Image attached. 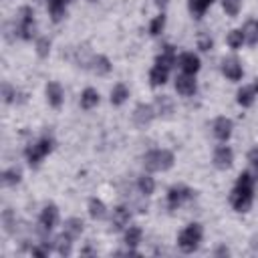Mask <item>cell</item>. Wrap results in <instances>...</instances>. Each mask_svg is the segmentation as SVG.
Returning <instances> with one entry per match:
<instances>
[{
    "mask_svg": "<svg viewBox=\"0 0 258 258\" xmlns=\"http://www.w3.org/2000/svg\"><path fill=\"white\" fill-rule=\"evenodd\" d=\"M252 194H254V177L250 171H242L238 177V183L230 196V202L236 212H248L252 206Z\"/></svg>",
    "mask_w": 258,
    "mask_h": 258,
    "instance_id": "6da1fadb",
    "label": "cell"
},
{
    "mask_svg": "<svg viewBox=\"0 0 258 258\" xmlns=\"http://www.w3.org/2000/svg\"><path fill=\"white\" fill-rule=\"evenodd\" d=\"M143 163L149 171H165L173 165V153L167 149H153L143 157Z\"/></svg>",
    "mask_w": 258,
    "mask_h": 258,
    "instance_id": "7a4b0ae2",
    "label": "cell"
},
{
    "mask_svg": "<svg viewBox=\"0 0 258 258\" xmlns=\"http://www.w3.org/2000/svg\"><path fill=\"white\" fill-rule=\"evenodd\" d=\"M200 242H202V226H200V224H189L187 228L181 230V234H179V238H177L179 250L185 252V254L198 250Z\"/></svg>",
    "mask_w": 258,
    "mask_h": 258,
    "instance_id": "3957f363",
    "label": "cell"
},
{
    "mask_svg": "<svg viewBox=\"0 0 258 258\" xmlns=\"http://www.w3.org/2000/svg\"><path fill=\"white\" fill-rule=\"evenodd\" d=\"M50 149H52V139H48V137L38 139L34 145H30V147L26 149V159H28V163H30V165H38V163L42 161V157L50 153Z\"/></svg>",
    "mask_w": 258,
    "mask_h": 258,
    "instance_id": "277c9868",
    "label": "cell"
},
{
    "mask_svg": "<svg viewBox=\"0 0 258 258\" xmlns=\"http://www.w3.org/2000/svg\"><path fill=\"white\" fill-rule=\"evenodd\" d=\"M18 32L22 38H32L34 36V12L32 8L24 6L20 8V22H18Z\"/></svg>",
    "mask_w": 258,
    "mask_h": 258,
    "instance_id": "5b68a950",
    "label": "cell"
},
{
    "mask_svg": "<svg viewBox=\"0 0 258 258\" xmlns=\"http://www.w3.org/2000/svg\"><path fill=\"white\" fill-rule=\"evenodd\" d=\"M153 115H155V109H153L151 105L141 103V105H137L135 111H133V121H135L137 127H147V125L153 121Z\"/></svg>",
    "mask_w": 258,
    "mask_h": 258,
    "instance_id": "8992f818",
    "label": "cell"
},
{
    "mask_svg": "<svg viewBox=\"0 0 258 258\" xmlns=\"http://www.w3.org/2000/svg\"><path fill=\"white\" fill-rule=\"evenodd\" d=\"M187 198H191V189L183 187V185H173L169 191H167V204L171 210H175L177 206H181Z\"/></svg>",
    "mask_w": 258,
    "mask_h": 258,
    "instance_id": "52a82bcc",
    "label": "cell"
},
{
    "mask_svg": "<svg viewBox=\"0 0 258 258\" xmlns=\"http://www.w3.org/2000/svg\"><path fill=\"white\" fill-rule=\"evenodd\" d=\"M232 159H234V153L228 145H220L216 151H214V165L218 169H228L232 165Z\"/></svg>",
    "mask_w": 258,
    "mask_h": 258,
    "instance_id": "ba28073f",
    "label": "cell"
},
{
    "mask_svg": "<svg viewBox=\"0 0 258 258\" xmlns=\"http://www.w3.org/2000/svg\"><path fill=\"white\" fill-rule=\"evenodd\" d=\"M222 73H224L230 81H238V79H242V64H240V60L234 58V56L224 58V60H222Z\"/></svg>",
    "mask_w": 258,
    "mask_h": 258,
    "instance_id": "9c48e42d",
    "label": "cell"
},
{
    "mask_svg": "<svg viewBox=\"0 0 258 258\" xmlns=\"http://www.w3.org/2000/svg\"><path fill=\"white\" fill-rule=\"evenodd\" d=\"M56 220H58V210H56L54 204H48V206L42 210V214H40V228H42L44 232H50V230L54 228Z\"/></svg>",
    "mask_w": 258,
    "mask_h": 258,
    "instance_id": "30bf717a",
    "label": "cell"
},
{
    "mask_svg": "<svg viewBox=\"0 0 258 258\" xmlns=\"http://www.w3.org/2000/svg\"><path fill=\"white\" fill-rule=\"evenodd\" d=\"M175 91L183 97H189L196 93V81H194V75H179L175 79Z\"/></svg>",
    "mask_w": 258,
    "mask_h": 258,
    "instance_id": "8fae6325",
    "label": "cell"
},
{
    "mask_svg": "<svg viewBox=\"0 0 258 258\" xmlns=\"http://www.w3.org/2000/svg\"><path fill=\"white\" fill-rule=\"evenodd\" d=\"M212 129H214V135H216V139H220V141H226V139L232 135V121H230V119H226V117H218V119L214 121Z\"/></svg>",
    "mask_w": 258,
    "mask_h": 258,
    "instance_id": "7c38bea8",
    "label": "cell"
},
{
    "mask_svg": "<svg viewBox=\"0 0 258 258\" xmlns=\"http://www.w3.org/2000/svg\"><path fill=\"white\" fill-rule=\"evenodd\" d=\"M179 67L185 75H196L200 71V58L194 52H183L179 56Z\"/></svg>",
    "mask_w": 258,
    "mask_h": 258,
    "instance_id": "4fadbf2b",
    "label": "cell"
},
{
    "mask_svg": "<svg viewBox=\"0 0 258 258\" xmlns=\"http://www.w3.org/2000/svg\"><path fill=\"white\" fill-rule=\"evenodd\" d=\"M153 109H155V113H159V115H163V117H169V115L173 113V101H171V97H167V95L155 97Z\"/></svg>",
    "mask_w": 258,
    "mask_h": 258,
    "instance_id": "5bb4252c",
    "label": "cell"
},
{
    "mask_svg": "<svg viewBox=\"0 0 258 258\" xmlns=\"http://www.w3.org/2000/svg\"><path fill=\"white\" fill-rule=\"evenodd\" d=\"M89 67H91V71H93L95 75H107V73L111 71V62H109V58L103 56V54L93 56L91 62H89Z\"/></svg>",
    "mask_w": 258,
    "mask_h": 258,
    "instance_id": "9a60e30c",
    "label": "cell"
},
{
    "mask_svg": "<svg viewBox=\"0 0 258 258\" xmlns=\"http://www.w3.org/2000/svg\"><path fill=\"white\" fill-rule=\"evenodd\" d=\"M46 99H48V103L52 107H60V103H62V89H60L58 83L52 81V83L46 85Z\"/></svg>",
    "mask_w": 258,
    "mask_h": 258,
    "instance_id": "2e32d148",
    "label": "cell"
},
{
    "mask_svg": "<svg viewBox=\"0 0 258 258\" xmlns=\"http://www.w3.org/2000/svg\"><path fill=\"white\" fill-rule=\"evenodd\" d=\"M129 218H131V212L125 208V206H119L113 210V228L115 230H121L123 226L129 224Z\"/></svg>",
    "mask_w": 258,
    "mask_h": 258,
    "instance_id": "e0dca14e",
    "label": "cell"
},
{
    "mask_svg": "<svg viewBox=\"0 0 258 258\" xmlns=\"http://www.w3.org/2000/svg\"><path fill=\"white\" fill-rule=\"evenodd\" d=\"M155 64H161V67H165V69H171V67L175 64V50H173L171 44H167V46L161 50V54L157 56Z\"/></svg>",
    "mask_w": 258,
    "mask_h": 258,
    "instance_id": "ac0fdd59",
    "label": "cell"
},
{
    "mask_svg": "<svg viewBox=\"0 0 258 258\" xmlns=\"http://www.w3.org/2000/svg\"><path fill=\"white\" fill-rule=\"evenodd\" d=\"M167 73H169V69H165V67H161V64H155V67L151 69V73H149V83H151L153 87L163 85V83L167 81Z\"/></svg>",
    "mask_w": 258,
    "mask_h": 258,
    "instance_id": "d6986e66",
    "label": "cell"
},
{
    "mask_svg": "<svg viewBox=\"0 0 258 258\" xmlns=\"http://www.w3.org/2000/svg\"><path fill=\"white\" fill-rule=\"evenodd\" d=\"M67 2L69 0H48V10H50V16H52L54 22L62 20V16L67 14V8H64Z\"/></svg>",
    "mask_w": 258,
    "mask_h": 258,
    "instance_id": "ffe728a7",
    "label": "cell"
},
{
    "mask_svg": "<svg viewBox=\"0 0 258 258\" xmlns=\"http://www.w3.org/2000/svg\"><path fill=\"white\" fill-rule=\"evenodd\" d=\"M89 214H91L93 220H103L107 216V208L101 200L93 198V200H89Z\"/></svg>",
    "mask_w": 258,
    "mask_h": 258,
    "instance_id": "44dd1931",
    "label": "cell"
},
{
    "mask_svg": "<svg viewBox=\"0 0 258 258\" xmlns=\"http://www.w3.org/2000/svg\"><path fill=\"white\" fill-rule=\"evenodd\" d=\"M83 232V220L81 218H69L64 222V234L71 238H79Z\"/></svg>",
    "mask_w": 258,
    "mask_h": 258,
    "instance_id": "7402d4cb",
    "label": "cell"
},
{
    "mask_svg": "<svg viewBox=\"0 0 258 258\" xmlns=\"http://www.w3.org/2000/svg\"><path fill=\"white\" fill-rule=\"evenodd\" d=\"M99 103V93L95 89H85L81 95V107L83 109H93Z\"/></svg>",
    "mask_w": 258,
    "mask_h": 258,
    "instance_id": "603a6c76",
    "label": "cell"
},
{
    "mask_svg": "<svg viewBox=\"0 0 258 258\" xmlns=\"http://www.w3.org/2000/svg\"><path fill=\"white\" fill-rule=\"evenodd\" d=\"M127 97H129V89H127L123 83H119V85L113 87V91H111V103H113V105H121V103H125Z\"/></svg>",
    "mask_w": 258,
    "mask_h": 258,
    "instance_id": "cb8c5ba5",
    "label": "cell"
},
{
    "mask_svg": "<svg viewBox=\"0 0 258 258\" xmlns=\"http://www.w3.org/2000/svg\"><path fill=\"white\" fill-rule=\"evenodd\" d=\"M242 32H244V40L248 44H256L258 42V24H256V20L246 22V26H244Z\"/></svg>",
    "mask_w": 258,
    "mask_h": 258,
    "instance_id": "d4e9b609",
    "label": "cell"
},
{
    "mask_svg": "<svg viewBox=\"0 0 258 258\" xmlns=\"http://www.w3.org/2000/svg\"><path fill=\"white\" fill-rule=\"evenodd\" d=\"M236 101H238L242 107H250V105L254 103V89L242 87V89L238 91V95H236Z\"/></svg>",
    "mask_w": 258,
    "mask_h": 258,
    "instance_id": "484cf974",
    "label": "cell"
},
{
    "mask_svg": "<svg viewBox=\"0 0 258 258\" xmlns=\"http://www.w3.org/2000/svg\"><path fill=\"white\" fill-rule=\"evenodd\" d=\"M139 242H141V230H139L137 226H131V228L125 232V244H127L129 248H135Z\"/></svg>",
    "mask_w": 258,
    "mask_h": 258,
    "instance_id": "4316f807",
    "label": "cell"
},
{
    "mask_svg": "<svg viewBox=\"0 0 258 258\" xmlns=\"http://www.w3.org/2000/svg\"><path fill=\"white\" fill-rule=\"evenodd\" d=\"M137 185H139V191H141L143 196H149V194H153V189H155V181H153L151 175H141L139 181H137Z\"/></svg>",
    "mask_w": 258,
    "mask_h": 258,
    "instance_id": "83f0119b",
    "label": "cell"
},
{
    "mask_svg": "<svg viewBox=\"0 0 258 258\" xmlns=\"http://www.w3.org/2000/svg\"><path fill=\"white\" fill-rule=\"evenodd\" d=\"M212 2H214V0H189V10H191V14H194L196 18H200Z\"/></svg>",
    "mask_w": 258,
    "mask_h": 258,
    "instance_id": "f1b7e54d",
    "label": "cell"
},
{
    "mask_svg": "<svg viewBox=\"0 0 258 258\" xmlns=\"http://www.w3.org/2000/svg\"><path fill=\"white\" fill-rule=\"evenodd\" d=\"M71 236H67V234H62V236H58L56 238V252L60 254V256H69L71 254Z\"/></svg>",
    "mask_w": 258,
    "mask_h": 258,
    "instance_id": "f546056e",
    "label": "cell"
},
{
    "mask_svg": "<svg viewBox=\"0 0 258 258\" xmlns=\"http://www.w3.org/2000/svg\"><path fill=\"white\" fill-rule=\"evenodd\" d=\"M2 181H4V185H16L20 181V169H16V167L6 169L2 173Z\"/></svg>",
    "mask_w": 258,
    "mask_h": 258,
    "instance_id": "4dcf8cb0",
    "label": "cell"
},
{
    "mask_svg": "<svg viewBox=\"0 0 258 258\" xmlns=\"http://www.w3.org/2000/svg\"><path fill=\"white\" fill-rule=\"evenodd\" d=\"M2 224H4V230H6L8 234H12V232H14L16 218H14V214H12L10 210H4V212H2Z\"/></svg>",
    "mask_w": 258,
    "mask_h": 258,
    "instance_id": "1f68e13d",
    "label": "cell"
},
{
    "mask_svg": "<svg viewBox=\"0 0 258 258\" xmlns=\"http://www.w3.org/2000/svg\"><path fill=\"white\" fill-rule=\"evenodd\" d=\"M242 42H244V32H242V30H232V32L228 34V44H230V48H240Z\"/></svg>",
    "mask_w": 258,
    "mask_h": 258,
    "instance_id": "d6a6232c",
    "label": "cell"
},
{
    "mask_svg": "<svg viewBox=\"0 0 258 258\" xmlns=\"http://www.w3.org/2000/svg\"><path fill=\"white\" fill-rule=\"evenodd\" d=\"M163 26H165V16L159 14V16H155V18L151 20V24H149V32H151L153 36H157V34L163 30Z\"/></svg>",
    "mask_w": 258,
    "mask_h": 258,
    "instance_id": "836d02e7",
    "label": "cell"
},
{
    "mask_svg": "<svg viewBox=\"0 0 258 258\" xmlns=\"http://www.w3.org/2000/svg\"><path fill=\"white\" fill-rule=\"evenodd\" d=\"M240 0H224V12L228 16H236L240 12Z\"/></svg>",
    "mask_w": 258,
    "mask_h": 258,
    "instance_id": "e575fe53",
    "label": "cell"
},
{
    "mask_svg": "<svg viewBox=\"0 0 258 258\" xmlns=\"http://www.w3.org/2000/svg\"><path fill=\"white\" fill-rule=\"evenodd\" d=\"M48 50H50L48 38H38L36 40V52H38V56H48Z\"/></svg>",
    "mask_w": 258,
    "mask_h": 258,
    "instance_id": "d590c367",
    "label": "cell"
},
{
    "mask_svg": "<svg viewBox=\"0 0 258 258\" xmlns=\"http://www.w3.org/2000/svg\"><path fill=\"white\" fill-rule=\"evenodd\" d=\"M2 97H4V101H6V103H12V101H14V97H16V91H14L8 83H4V85H2Z\"/></svg>",
    "mask_w": 258,
    "mask_h": 258,
    "instance_id": "8d00e7d4",
    "label": "cell"
},
{
    "mask_svg": "<svg viewBox=\"0 0 258 258\" xmlns=\"http://www.w3.org/2000/svg\"><path fill=\"white\" fill-rule=\"evenodd\" d=\"M198 46H200L202 50H210V48H212V38H210L208 34H202V36L198 38Z\"/></svg>",
    "mask_w": 258,
    "mask_h": 258,
    "instance_id": "74e56055",
    "label": "cell"
},
{
    "mask_svg": "<svg viewBox=\"0 0 258 258\" xmlns=\"http://www.w3.org/2000/svg\"><path fill=\"white\" fill-rule=\"evenodd\" d=\"M248 161H250V165L258 171V147L250 149V153H248Z\"/></svg>",
    "mask_w": 258,
    "mask_h": 258,
    "instance_id": "f35d334b",
    "label": "cell"
},
{
    "mask_svg": "<svg viewBox=\"0 0 258 258\" xmlns=\"http://www.w3.org/2000/svg\"><path fill=\"white\" fill-rule=\"evenodd\" d=\"M32 254L34 256H46L48 254V246H36V248H32Z\"/></svg>",
    "mask_w": 258,
    "mask_h": 258,
    "instance_id": "ab89813d",
    "label": "cell"
},
{
    "mask_svg": "<svg viewBox=\"0 0 258 258\" xmlns=\"http://www.w3.org/2000/svg\"><path fill=\"white\" fill-rule=\"evenodd\" d=\"M216 254H228V248H224V246H222V248H218V252H216Z\"/></svg>",
    "mask_w": 258,
    "mask_h": 258,
    "instance_id": "60d3db41",
    "label": "cell"
},
{
    "mask_svg": "<svg viewBox=\"0 0 258 258\" xmlns=\"http://www.w3.org/2000/svg\"><path fill=\"white\" fill-rule=\"evenodd\" d=\"M155 2H157V4H159V6H165V4H167V2H169V0H155Z\"/></svg>",
    "mask_w": 258,
    "mask_h": 258,
    "instance_id": "b9f144b4",
    "label": "cell"
},
{
    "mask_svg": "<svg viewBox=\"0 0 258 258\" xmlns=\"http://www.w3.org/2000/svg\"><path fill=\"white\" fill-rule=\"evenodd\" d=\"M254 89H256V91H258V81H256V85H254Z\"/></svg>",
    "mask_w": 258,
    "mask_h": 258,
    "instance_id": "7bdbcfd3",
    "label": "cell"
},
{
    "mask_svg": "<svg viewBox=\"0 0 258 258\" xmlns=\"http://www.w3.org/2000/svg\"><path fill=\"white\" fill-rule=\"evenodd\" d=\"M256 24H258V22H256Z\"/></svg>",
    "mask_w": 258,
    "mask_h": 258,
    "instance_id": "ee69618b",
    "label": "cell"
}]
</instances>
